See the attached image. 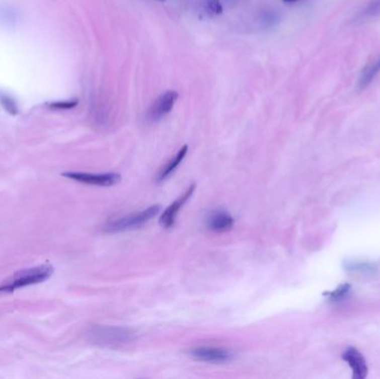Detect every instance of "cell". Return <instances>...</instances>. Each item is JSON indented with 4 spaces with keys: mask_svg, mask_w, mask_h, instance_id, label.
Listing matches in <instances>:
<instances>
[{
    "mask_svg": "<svg viewBox=\"0 0 380 379\" xmlns=\"http://www.w3.org/2000/svg\"><path fill=\"white\" fill-rule=\"evenodd\" d=\"M342 359H344L352 370V377L355 379H363L367 377L368 367L366 364V360L363 356L358 351L356 348H348L342 354Z\"/></svg>",
    "mask_w": 380,
    "mask_h": 379,
    "instance_id": "cell-8",
    "label": "cell"
},
{
    "mask_svg": "<svg viewBox=\"0 0 380 379\" xmlns=\"http://www.w3.org/2000/svg\"><path fill=\"white\" fill-rule=\"evenodd\" d=\"M278 21H279V15L274 9H267L262 10L260 14V23L261 25L266 27V28H270L274 27Z\"/></svg>",
    "mask_w": 380,
    "mask_h": 379,
    "instance_id": "cell-12",
    "label": "cell"
},
{
    "mask_svg": "<svg viewBox=\"0 0 380 379\" xmlns=\"http://www.w3.org/2000/svg\"><path fill=\"white\" fill-rule=\"evenodd\" d=\"M89 336L93 343L103 347H118L135 339V334L124 327H95Z\"/></svg>",
    "mask_w": 380,
    "mask_h": 379,
    "instance_id": "cell-2",
    "label": "cell"
},
{
    "mask_svg": "<svg viewBox=\"0 0 380 379\" xmlns=\"http://www.w3.org/2000/svg\"><path fill=\"white\" fill-rule=\"evenodd\" d=\"M52 274L53 267L51 265H40L16 271L13 276L8 277L0 284V292H13L19 288L40 284L49 278Z\"/></svg>",
    "mask_w": 380,
    "mask_h": 379,
    "instance_id": "cell-1",
    "label": "cell"
},
{
    "mask_svg": "<svg viewBox=\"0 0 380 379\" xmlns=\"http://www.w3.org/2000/svg\"><path fill=\"white\" fill-rule=\"evenodd\" d=\"M63 177L76 180L78 183L86 185L109 187L118 184L121 177L119 174L107 173V174H90V173H80V172H68L62 174Z\"/></svg>",
    "mask_w": 380,
    "mask_h": 379,
    "instance_id": "cell-4",
    "label": "cell"
},
{
    "mask_svg": "<svg viewBox=\"0 0 380 379\" xmlns=\"http://www.w3.org/2000/svg\"><path fill=\"white\" fill-rule=\"evenodd\" d=\"M282 2L286 4H296L297 2H299V0H282Z\"/></svg>",
    "mask_w": 380,
    "mask_h": 379,
    "instance_id": "cell-18",
    "label": "cell"
},
{
    "mask_svg": "<svg viewBox=\"0 0 380 379\" xmlns=\"http://www.w3.org/2000/svg\"><path fill=\"white\" fill-rule=\"evenodd\" d=\"M178 97L179 94L176 90H167V92L163 93L154 101L150 109H149V118L153 121H158L165 116H167L173 110Z\"/></svg>",
    "mask_w": 380,
    "mask_h": 379,
    "instance_id": "cell-6",
    "label": "cell"
},
{
    "mask_svg": "<svg viewBox=\"0 0 380 379\" xmlns=\"http://www.w3.org/2000/svg\"><path fill=\"white\" fill-rule=\"evenodd\" d=\"M187 153H188V146L187 145L183 146L179 149V151L176 154V156L171 159L167 165H166L165 168L158 175V177H157L158 183H163V181L167 179L169 176L173 175V173L178 168L179 165L183 163V160L185 159Z\"/></svg>",
    "mask_w": 380,
    "mask_h": 379,
    "instance_id": "cell-11",
    "label": "cell"
},
{
    "mask_svg": "<svg viewBox=\"0 0 380 379\" xmlns=\"http://www.w3.org/2000/svg\"><path fill=\"white\" fill-rule=\"evenodd\" d=\"M207 10L211 15H220L223 12L220 0H207Z\"/></svg>",
    "mask_w": 380,
    "mask_h": 379,
    "instance_id": "cell-16",
    "label": "cell"
},
{
    "mask_svg": "<svg viewBox=\"0 0 380 379\" xmlns=\"http://www.w3.org/2000/svg\"><path fill=\"white\" fill-rule=\"evenodd\" d=\"M363 14L366 17L374 18L380 16V0H370L363 9Z\"/></svg>",
    "mask_w": 380,
    "mask_h": 379,
    "instance_id": "cell-13",
    "label": "cell"
},
{
    "mask_svg": "<svg viewBox=\"0 0 380 379\" xmlns=\"http://www.w3.org/2000/svg\"><path fill=\"white\" fill-rule=\"evenodd\" d=\"M192 358L203 362L222 364L234 358L233 351L220 347H196L189 351Z\"/></svg>",
    "mask_w": 380,
    "mask_h": 379,
    "instance_id": "cell-5",
    "label": "cell"
},
{
    "mask_svg": "<svg viewBox=\"0 0 380 379\" xmlns=\"http://www.w3.org/2000/svg\"><path fill=\"white\" fill-rule=\"evenodd\" d=\"M379 73H380V55H378L374 59H372L365 68L362 69L360 77L359 79H358V88H359V90H363L370 86Z\"/></svg>",
    "mask_w": 380,
    "mask_h": 379,
    "instance_id": "cell-10",
    "label": "cell"
},
{
    "mask_svg": "<svg viewBox=\"0 0 380 379\" xmlns=\"http://www.w3.org/2000/svg\"><path fill=\"white\" fill-rule=\"evenodd\" d=\"M235 219L227 211L216 210L208 216L206 220L207 228L213 233L228 232L234 226Z\"/></svg>",
    "mask_w": 380,
    "mask_h": 379,
    "instance_id": "cell-9",
    "label": "cell"
},
{
    "mask_svg": "<svg viewBox=\"0 0 380 379\" xmlns=\"http://www.w3.org/2000/svg\"><path fill=\"white\" fill-rule=\"evenodd\" d=\"M195 188H196V185H191L189 188L185 191V194L183 196H180L179 198L174 202V204H171L167 209L164 211V213L159 219L160 225L165 228H171L175 225L176 218H177L179 211L181 210V208L185 206L186 202L189 200L192 194H194Z\"/></svg>",
    "mask_w": 380,
    "mask_h": 379,
    "instance_id": "cell-7",
    "label": "cell"
},
{
    "mask_svg": "<svg viewBox=\"0 0 380 379\" xmlns=\"http://www.w3.org/2000/svg\"><path fill=\"white\" fill-rule=\"evenodd\" d=\"M159 211H160L159 205L151 206L144 210H141L136 213H131V215L121 217L119 218V219L110 221L108 225L106 226V231L109 233H120V232L131 231V229L141 227L142 225H144V223L150 220L151 218L158 215Z\"/></svg>",
    "mask_w": 380,
    "mask_h": 379,
    "instance_id": "cell-3",
    "label": "cell"
},
{
    "mask_svg": "<svg viewBox=\"0 0 380 379\" xmlns=\"http://www.w3.org/2000/svg\"><path fill=\"white\" fill-rule=\"evenodd\" d=\"M78 104L77 100H71V101H59V103H55L52 104L51 107L53 109H71L73 107H76Z\"/></svg>",
    "mask_w": 380,
    "mask_h": 379,
    "instance_id": "cell-17",
    "label": "cell"
},
{
    "mask_svg": "<svg viewBox=\"0 0 380 379\" xmlns=\"http://www.w3.org/2000/svg\"><path fill=\"white\" fill-rule=\"evenodd\" d=\"M159 2H166V0H159Z\"/></svg>",
    "mask_w": 380,
    "mask_h": 379,
    "instance_id": "cell-19",
    "label": "cell"
},
{
    "mask_svg": "<svg viewBox=\"0 0 380 379\" xmlns=\"http://www.w3.org/2000/svg\"><path fill=\"white\" fill-rule=\"evenodd\" d=\"M0 103H2L4 108L6 109V111H8L9 114L16 115L18 113L17 105H16L15 101L10 97H8V96H0Z\"/></svg>",
    "mask_w": 380,
    "mask_h": 379,
    "instance_id": "cell-15",
    "label": "cell"
},
{
    "mask_svg": "<svg viewBox=\"0 0 380 379\" xmlns=\"http://www.w3.org/2000/svg\"><path fill=\"white\" fill-rule=\"evenodd\" d=\"M349 290H350V285L345 284V285L339 286L334 291L327 292V293H326V295H327L329 297V300L337 301V300L342 299V298H344L347 295V293L349 292Z\"/></svg>",
    "mask_w": 380,
    "mask_h": 379,
    "instance_id": "cell-14",
    "label": "cell"
}]
</instances>
